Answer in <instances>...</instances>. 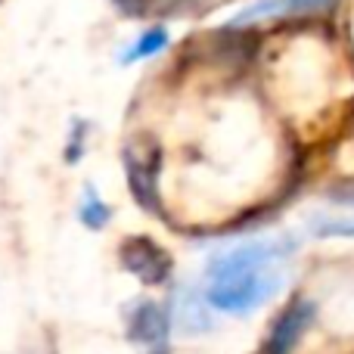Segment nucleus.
<instances>
[{"mask_svg":"<svg viewBox=\"0 0 354 354\" xmlns=\"http://www.w3.org/2000/svg\"><path fill=\"white\" fill-rule=\"evenodd\" d=\"M277 289H280V277L268 274V270H255V274L214 280V286H208V292H205V301L214 311L245 314L252 308L270 301L277 295Z\"/></svg>","mask_w":354,"mask_h":354,"instance_id":"nucleus-1","label":"nucleus"},{"mask_svg":"<svg viewBox=\"0 0 354 354\" xmlns=\"http://www.w3.org/2000/svg\"><path fill=\"white\" fill-rule=\"evenodd\" d=\"M292 243L280 239V243H268V239H255V243H243L236 249L224 252V255L212 258L205 268L208 280H227V277H243L255 274V270H268L280 255H289Z\"/></svg>","mask_w":354,"mask_h":354,"instance_id":"nucleus-2","label":"nucleus"},{"mask_svg":"<svg viewBox=\"0 0 354 354\" xmlns=\"http://www.w3.org/2000/svg\"><path fill=\"white\" fill-rule=\"evenodd\" d=\"M124 171L134 199L140 202L147 212L159 208V196H156V180L162 171V149L153 140H134L124 149Z\"/></svg>","mask_w":354,"mask_h":354,"instance_id":"nucleus-3","label":"nucleus"},{"mask_svg":"<svg viewBox=\"0 0 354 354\" xmlns=\"http://www.w3.org/2000/svg\"><path fill=\"white\" fill-rule=\"evenodd\" d=\"M122 268L128 274H134L143 286H159L171 277V255L162 249L159 243H153L149 236H131L122 243Z\"/></svg>","mask_w":354,"mask_h":354,"instance_id":"nucleus-4","label":"nucleus"},{"mask_svg":"<svg viewBox=\"0 0 354 354\" xmlns=\"http://www.w3.org/2000/svg\"><path fill=\"white\" fill-rule=\"evenodd\" d=\"M124 324H128V339L137 345H147L153 354L165 348L168 339V314L162 305L149 299H137L124 311Z\"/></svg>","mask_w":354,"mask_h":354,"instance_id":"nucleus-5","label":"nucleus"},{"mask_svg":"<svg viewBox=\"0 0 354 354\" xmlns=\"http://www.w3.org/2000/svg\"><path fill=\"white\" fill-rule=\"evenodd\" d=\"M314 320V301L308 299H299L280 320L274 324L270 330V339H268V348L264 354H289L299 342V336L305 333V326Z\"/></svg>","mask_w":354,"mask_h":354,"instance_id":"nucleus-6","label":"nucleus"},{"mask_svg":"<svg viewBox=\"0 0 354 354\" xmlns=\"http://www.w3.org/2000/svg\"><path fill=\"white\" fill-rule=\"evenodd\" d=\"M330 0H258V3L245 6L243 12L230 19L227 25H252L258 19H280V16H301V12H317V10H326Z\"/></svg>","mask_w":354,"mask_h":354,"instance_id":"nucleus-7","label":"nucleus"},{"mask_svg":"<svg viewBox=\"0 0 354 354\" xmlns=\"http://www.w3.org/2000/svg\"><path fill=\"white\" fill-rule=\"evenodd\" d=\"M78 218H81V224H84L87 230H103V227L109 224V218H112V208L100 199L97 189H93L91 183H87V189H84V199H81Z\"/></svg>","mask_w":354,"mask_h":354,"instance_id":"nucleus-8","label":"nucleus"},{"mask_svg":"<svg viewBox=\"0 0 354 354\" xmlns=\"http://www.w3.org/2000/svg\"><path fill=\"white\" fill-rule=\"evenodd\" d=\"M168 47V31L165 28H149L147 35H140L128 50L122 53V62H137V59H147V56H156L159 50Z\"/></svg>","mask_w":354,"mask_h":354,"instance_id":"nucleus-9","label":"nucleus"},{"mask_svg":"<svg viewBox=\"0 0 354 354\" xmlns=\"http://www.w3.org/2000/svg\"><path fill=\"white\" fill-rule=\"evenodd\" d=\"M320 236H354V221H330V224H317Z\"/></svg>","mask_w":354,"mask_h":354,"instance_id":"nucleus-10","label":"nucleus"},{"mask_svg":"<svg viewBox=\"0 0 354 354\" xmlns=\"http://www.w3.org/2000/svg\"><path fill=\"white\" fill-rule=\"evenodd\" d=\"M84 128L87 124L84 122H75V131H72V143H68V149H66V159H68V165H75V162L81 159V147H84Z\"/></svg>","mask_w":354,"mask_h":354,"instance_id":"nucleus-11","label":"nucleus"}]
</instances>
